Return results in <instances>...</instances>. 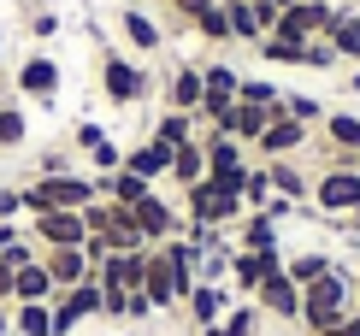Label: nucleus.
Here are the masks:
<instances>
[{"mask_svg": "<svg viewBox=\"0 0 360 336\" xmlns=\"http://www.w3.org/2000/svg\"><path fill=\"white\" fill-rule=\"evenodd\" d=\"M349 313H354V271H349V266H331L319 283L302 289V330H307V336L342 325Z\"/></svg>", "mask_w": 360, "mask_h": 336, "instance_id": "1", "label": "nucleus"}, {"mask_svg": "<svg viewBox=\"0 0 360 336\" xmlns=\"http://www.w3.org/2000/svg\"><path fill=\"white\" fill-rule=\"evenodd\" d=\"M18 195H24V219H36V212H83L89 201H101L95 177H83V172H53V177H30Z\"/></svg>", "mask_w": 360, "mask_h": 336, "instance_id": "2", "label": "nucleus"}, {"mask_svg": "<svg viewBox=\"0 0 360 336\" xmlns=\"http://www.w3.org/2000/svg\"><path fill=\"white\" fill-rule=\"evenodd\" d=\"M243 195H231L219 177H201V183H189L184 189V219L189 224H213V231H224V224H236L243 219Z\"/></svg>", "mask_w": 360, "mask_h": 336, "instance_id": "3", "label": "nucleus"}, {"mask_svg": "<svg viewBox=\"0 0 360 336\" xmlns=\"http://www.w3.org/2000/svg\"><path fill=\"white\" fill-rule=\"evenodd\" d=\"M313 207L325 212V219H349V212L360 207V160L354 165H325L319 177H313Z\"/></svg>", "mask_w": 360, "mask_h": 336, "instance_id": "4", "label": "nucleus"}, {"mask_svg": "<svg viewBox=\"0 0 360 336\" xmlns=\"http://www.w3.org/2000/svg\"><path fill=\"white\" fill-rule=\"evenodd\" d=\"M148 89H154V83H148V71L136 65V59H124L118 48L101 53V95H107L112 106H136Z\"/></svg>", "mask_w": 360, "mask_h": 336, "instance_id": "5", "label": "nucleus"}, {"mask_svg": "<svg viewBox=\"0 0 360 336\" xmlns=\"http://www.w3.org/2000/svg\"><path fill=\"white\" fill-rule=\"evenodd\" d=\"M236 83H243V71L231 65H201V106H195V124H219L224 112L236 106Z\"/></svg>", "mask_w": 360, "mask_h": 336, "instance_id": "6", "label": "nucleus"}, {"mask_svg": "<svg viewBox=\"0 0 360 336\" xmlns=\"http://www.w3.org/2000/svg\"><path fill=\"white\" fill-rule=\"evenodd\" d=\"M325 24H331V0H290V6L278 12L272 36L278 41H319Z\"/></svg>", "mask_w": 360, "mask_h": 336, "instance_id": "7", "label": "nucleus"}, {"mask_svg": "<svg viewBox=\"0 0 360 336\" xmlns=\"http://www.w3.org/2000/svg\"><path fill=\"white\" fill-rule=\"evenodd\" d=\"M24 236L36 242V248H83L89 224H83V212H36V219L24 224Z\"/></svg>", "mask_w": 360, "mask_h": 336, "instance_id": "8", "label": "nucleus"}, {"mask_svg": "<svg viewBox=\"0 0 360 336\" xmlns=\"http://www.w3.org/2000/svg\"><path fill=\"white\" fill-rule=\"evenodd\" d=\"M272 271H283V248H236L231 254V283H236V295L254 301V289H260Z\"/></svg>", "mask_w": 360, "mask_h": 336, "instance_id": "9", "label": "nucleus"}, {"mask_svg": "<svg viewBox=\"0 0 360 336\" xmlns=\"http://www.w3.org/2000/svg\"><path fill=\"white\" fill-rule=\"evenodd\" d=\"M130 212H136V231H142V242H148V248H160V242L184 236V212H177L166 195H142V201L130 207Z\"/></svg>", "mask_w": 360, "mask_h": 336, "instance_id": "10", "label": "nucleus"}, {"mask_svg": "<svg viewBox=\"0 0 360 336\" xmlns=\"http://www.w3.org/2000/svg\"><path fill=\"white\" fill-rule=\"evenodd\" d=\"M302 142H307V124H302V118H290V112L278 106V118L266 124V136L248 148V154H260V165H266V160H290V154H302Z\"/></svg>", "mask_w": 360, "mask_h": 336, "instance_id": "11", "label": "nucleus"}, {"mask_svg": "<svg viewBox=\"0 0 360 336\" xmlns=\"http://www.w3.org/2000/svg\"><path fill=\"white\" fill-rule=\"evenodd\" d=\"M278 106H283V101H278ZM278 106H248V101H236L213 130H219V136H231V142H243V148H254V142L266 136V124L278 118Z\"/></svg>", "mask_w": 360, "mask_h": 336, "instance_id": "12", "label": "nucleus"}, {"mask_svg": "<svg viewBox=\"0 0 360 336\" xmlns=\"http://www.w3.org/2000/svg\"><path fill=\"white\" fill-rule=\"evenodd\" d=\"M254 307H260L266 318H302V289L290 283V271H272V278H266L260 289H254Z\"/></svg>", "mask_w": 360, "mask_h": 336, "instance_id": "13", "label": "nucleus"}, {"mask_svg": "<svg viewBox=\"0 0 360 336\" xmlns=\"http://www.w3.org/2000/svg\"><path fill=\"white\" fill-rule=\"evenodd\" d=\"M337 53V65H360V12L354 6H331V24H325V36Z\"/></svg>", "mask_w": 360, "mask_h": 336, "instance_id": "14", "label": "nucleus"}, {"mask_svg": "<svg viewBox=\"0 0 360 336\" xmlns=\"http://www.w3.org/2000/svg\"><path fill=\"white\" fill-rule=\"evenodd\" d=\"M142 295L154 301V313H166V307H177V271H172V259L160 254V248H148V271H142Z\"/></svg>", "mask_w": 360, "mask_h": 336, "instance_id": "15", "label": "nucleus"}, {"mask_svg": "<svg viewBox=\"0 0 360 336\" xmlns=\"http://www.w3.org/2000/svg\"><path fill=\"white\" fill-rule=\"evenodd\" d=\"M41 266H48L53 289H77V283L95 278V266H89V254H83V248H41Z\"/></svg>", "mask_w": 360, "mask_h": 336, "instance_id": "16", "label": "nucleus"}, {"mask_svg": "<svg viewBox=\"0 0 360 336\" xmlns=\"http://www.w3.org/2000/svg\"><path fill=\"white\" fill-rule=\"evenodd\" d=\"M142 271H148V248L136 254H107L95 266V283L101 289H142Z\"/></svg>", "mask_w": 360, "mask_h": 336, "instance_id": "17", "label": "nucleus"}, {"mask_svg": "<svg viewBox=\"0 0 360 336\" xmlns=\"http://www.w3.org/2000/svg\"><path fill=\"white\" fill-rule=\"evenodd\" d=\"M18 95H30V101H53V95H59V59L30 53L24 65H18Z\"/></svg>", "mask_w": 360, "mask_h": 336, "instance_id": "18", "label": "nucleus"}, {"mask_svg": "<svg viewBox=\"0 0 360 336\" xmlns=\"http://www.w3.org/2000/svg\"><path fill=\"white\" fill-rule=\"evenodd\" d=\"M124 172H136V177H148V183H160V177L172 172V148L148 136V142H136V148L124 154Z\"/></svg>", "mask_w": 360, "mask_h": 336, "instance_id": "19", "label": "nucleus"}, {"mask_svg": "<svg viewBox=\"0 0 360 336\" xmlns=\"http://www.w3.org/2000/svg\"><path fill=\"white\" fill-rule=\"evenodd\" d=\"M53 295H59V289H53V278H48L41 259H30V266L12 271V307H18V301H53Z\"/></svg>", "mask_w": 360, "mask_h": 336, "instance_id": "20", "label": "nucleus"}, {"mask_svg": "<svg viewBox=\"0 0 360 336\" xmlns=\"http://www.w3.org/2000/svg\"><path fill=\"white\" fill-rule=\"evenodd\" d=\"M118 30H124V41H130L136 53H160V41H166V30L148 18V12H136V6L118 12Z\"/></svg>", "mask_w": 360, "mask_h": 336, "instance_id": "21", "label": "nucleus"}, {"mask_svg": "<svg viewBox=\"0 0 360 336\" xmlns=\"http://www.w3.org/2000/svg\"><path fill=\"white\" fill-rule=\"evenodd\" d=\"M166 106L172 112H195L201 106V65H177L166 77Z\"/></svg>", "mask_w": 360, "mask_h": 336, "instance_id": "22", "label": "nucleus"}, {"mask_svg": "<svg viewBox=\"0 0 360 336\" xmlns=\"http://www.w3.org/2000/svg\"><path fill=\"white\" fill-rule=\"evenodd\" d=\"M266 177H272V195H283V201H295V207L313 195V183L302 177V165H295V160H266Z\"/></svg>", "mask_w": 360, "mask_h": 336, "instance_id": "23", "label": "nucleus"}, {"mask_svg": "<svg viewBox=\"0 0 360 336\" xmlns=\"http://www.w3.org/2000/svg\"><path fill=\"white\" fill-rule=\"evenodd\" d=\"M184 307H189V318H195V330H201V325H219L231 301H224V289H219V283H195L189 295H184Z\"/></svg>", "mask_w": 360, "mask_h": 336, "instance_id": "24", "label": "nucleus"}, {"mask_svg": "<svg viewBox=\"0 0 360 336\" xmlns=\"http://www.w3.org/2000/svg\"><path fill=\"white\" fill-rule=\"evenodd\" d=\"M12 336H53V301H18L12 307Z\"/></svg>", "mask_w": 360, "mask_h": 336, "instance_id": "25", "label": "nucleus"}, {"mask_svg": "<svg viewBox=\"0 0 360 336\" xmlns=\"http://www.w3.org/2000/svg\"><path fill=\"white\" fill-rule=\"evenodd\" d=\"M177 189H189V183H201L207 177V154H201V136L195 142H184V148H172V172H166Z\"/></svg>", "mask_w": 360, "mask_h": 336, "instance_id": "26", "label": "nucleus"}, {"mask_svg": "<svg viewBox=\"0 0 360 336\" xmlns=\"http://www.w3.org/2000/svg\"><path fill=\"white\" fill-rule=\"evenodd\" d=\"M148 136H154V142H166V148H184V142L201 136V124H195V112H172V106H166V112L154 118V130H148Z\"/></svg>", "mask_w": 360, "mask_h": 336, "instance_id": "27", "label": "nucleus"}, {"mask_svg": "<svg viewBox=\"0 0 360 336\" xmlns=\"http://www.w3.org/2000/svg\"><path fill=\"white\" fill-rule=\"evenodd\" d=\"M219 6H224V24H231V41H254V48L266 41V30H260L248 0H219Z\"/></svg>", "mask_w": 360, "mask_h": 336, "instance_id": "28", "label": "nucleus"}, {"mask_svg": "<svg viewBox=\"0 0 360 336\" xmlns=\"http://www.w3.org/2000/svg\"><path fill=\"white\" fill-rule=\"evenodd\" d=\"M331 266H337V259H331V254H319V248H313V254H283V271H290V283H295V289L319 283Z\"/></svg>", "mask_w": 360, "mask_h": 336, "instance_id": "29", "label": "nucleus"}, {"mask_svg": "<svg viewBox=\"0 0 360 336\" xmlns=\"http://www.w3.org/2000/svg\"><path fill=\"white\" fill-rule=\"evenodd\" d=\"M236 236H243V248H278V219L272 212H243Z\"/></svg>", "mask_w": 360, "mask_h": 336, "instance_id": "30", "label": "nucleus"}, {"mask_svg": "<svg viewBox=\"0 0 360 336\" xmlns=\"http://www.w3.org/2000/svg\"><path fill=\"white\" fill-rule=\"evenodd\" d=\"M325 142H331L337 154H354L360 148V118L354 112H325Z\"/></svg>", "mask_w": 360, "mask_h": 336, "instance_id": "31", "label": "nucleus"}, {"mask_svg": "<svg viewBox=\"0 0 360 336\" xmlns=\"http://www.w3.org/2000/svg\"><path fill=\"white\" fill-rule=\"evenodd\" d=\"M260 307H254V301H236V307H224V318H219V330L224 336H260Z\"/></svg>", "mask_w": 360, "mask_h": 336, "instance_id": "32", "label": "nucleus"}, {"mask_svg": "<svg viewBox=\"0 0 360 336\" xmlns=\"http://www.w3.org/2000/svg\"><path fill=\"white\" fill-rule=\"evenodd\" d=\"M266 201H272V177H266V165H248V177H243V207L260 212Z\"/></svg>", "mask_w": 360, "mask_h": 336, "instance_id": "33", "label": "nucleus"}, {"mask_svg": "<svg viewBox=\"0 0 360 336\" xmlns=\"http://www.w3.org/2000/svg\"><path fill=\"white\" fill-rule=\"evenodd\" d=\"M236 101H248V106H278L283 89L266 83V77H243V83H236Z\"/></svg>", "mask_w": 360, "mask_h": 336, "instance_id": "34", "label": "nucleus"}, {"mask_svg": "<svg viewBox=\"0 0 360 336\" xmlns=\"http://www.w3.org/2000/svg\"><path fill=\"white\" fill-rule=\"evenodd\" d=\"M24 136H30V118L6 101V106H0V148H24Z\"/></svg>", "mask_w": 360, "mask_h": 336, "instance_id": "35", "label": "nucleus"}, {"mask_svg": "<svg viewBox=\"0 0 360 336\" xmlns=\"http://www.w3.org/2000/svg\"><path fill=\"white\" fill-rule=\"evenodd\" d=\"M189 30H195L201 41H231V24H224V6H207V12H201V18H195Z\"/></svg>", "mask_w": 360, "mask_h": 336, "instance_id": "36", "label": "nucleus"}, {"mask_svg": "<svg viewBox=\"0 0 360 336\" xmlns=\"http://www.w3.org/2000/svg\"><path fill=\"white\" fill-rule=\"evenodd\" d=\"M89 165H95V177H107V172H118V165H124V148L107 136L101 148H89Z\"/></svg>", "mask_w": 360, "mask_h": 336, "instance_id": "37", "label": "nucleus"}, {"mask_svg": "<svg viewBox=\"0 0 360 336\" xmlns=\"http://www.w3.org/2000/svg\"><path fill=\"white\" fill-rule=\"evenodd\" d=\"M283 112L302 118V124H325V106L313 101V95H283Z\"/></svg>", "mask_w": 360, "mask_h": 336, "instance_id": "38", "label": "nucleus"}, {"mask_svg": "<svg viewBox=\"0 0 360 336\" xmlns=\"http://www.w3.org/2000/svg\"><path fill=\"white\" fill-rule=\"evenodd\" d=\"M124 301L130 289H101V318H124Z\"/></svg>", "mask_w": 360, "mask_h": 336, "instance_id": "39", "label": "nucleus"}, {"mask_svg": "<svg viewBox=\"0 0 360 336\" xmlns=\"http://www.w3.org/2000/svg\"><path fill=\"white\" fill-rule=\"evenodd\" d=\"M71 142H77L83 154H89V148H101V142H107V130H101V124H89V118H83V124L71 130Z\"/></svg>", "mask_w": 360, "mask_h": 336, "instance_id": "40", "label": "nucleus"}, {"mask_svg": "<svg viewBox=\"0 0 360 336\" xmlns=\"http://www.w3.org/2000/svg\"><path fill=\"white\" fill-rule=\"evenodd\" d=\"M248 6H254V18H260V30H266V36H272V24H278V0H248Z\"/></svg>", "mask_w": 360, "mask_h": 336, "instance_id": "41", "label": "nucleus"}, {"mask_svg": "<svg viewBox=\"0 0 360 336\" xmlns=\"http://www.w3.org/2000/svg\"><path fill=\"white\" fill-rule=\"evenodd\" d=\"M172 6H177V18H184V24H195L207 6H219V0H172Z\"/></svg>", "mask_w": 360, "mask_h": 336, "instance_id": "42", "label": "nucleus"}, {"mask_svg": "<svg viewBox=\"0 0 360 336\" xmlns=\"http://www.w3.org/2000/svg\"><path fill=\"white\" fill-rule=\"evenodd\" d=\"M0 219H24V195L18 189H0Z\"/></svg>", "mask_w": 360, "mask_h": 336, "instance_id": "43", "label": "nucleus"}, {"mask_svg": "<svg viewBox=\"0 0 360 336\" xmlns=\"http://www.w3.org/2000/svg\"><path fill=\"white\" fill-rule=\"evenodd\" d=\"M148 313H154V301H148L142 289H130V301H124V318H148Z\"/></svg>", "mask_w": 360, "mask_h": 336, "instance_id": "44", "label": "nucleus"}, {"mask_svg": "<svg viewBox=\"0 0 360 336\" xmlns=\"http://www.w3.org/2000/svg\"><path fill=\"white\" fill-rule=\"evenodd\" d=\"M18 236H24V224H18V219H0V254H6Z\"/></svg>", "mask_w": 360, "mask_h": 336, "instance_id": "45", "label": "nucleus"}, {"mask_svg": "<svg viewBox=\"0 0 360 336\" xmlns=\"http://www.w3.org/2000/svg\"><path fill=\"white\" fill-rule=\"evenodd\" d=\"M319 336H360V307L342 318V325H331V330H319Z\"/></svg>", "mask_w": 360, "mask_h": 336, "instance_id": "46", "label": "nucleus"}, {"mask_svg": "<svg viewBox=\"0 0 360 336\" xmlns=\"http://www.w3.org/2000/svg\"><path fill=\"white\" fill-rule=\"evenodd\" d=\"M53 30H59L53 12H36V18H30V36H53Z\"/></svg>", "mask_w": 360, "mask_h": 336, "instance_id": "47", "label": "nucleus"}, {"mask_svg": "<svg viewBox=\"0 0 360 336\" xmlns=\"http://www.w3.org/2000/svg\"><path fill=\"white\" fill-rule=\"evenodd\" d=\"M0 307H12V266H0Z\"/></svg>", "mask_w": 360, "mask_h": 336, "instance_id": "48", "label": "nucleus"}, {"mask_svg": "<svg viewBox=\"0 0 360 336\" xmlns=\"http://www.w3.org/2000/svg\"><path fill=\"white\" fill-rule=\"evenodd\" d=\"M337 224H342V231H354V236H360V207L349 212V219H337Z\"/></svg>", "mask_w": 360, "mask_h": 336, "instance_id": "49", "label": "nucleus"}, {"mask_svg": "<svg viewBox=\"0 0 360 336\" xmlns=\"http://www.w3.org/2000/svg\"><path fill=\"white\" fill-rule=\"evenodd\" d=\"M0 336H12V307H0Z\"/></svg>", "mask_w": 360, "mask_h": 336, "instance_id": "50", "label": "nucleus"}, {"mask_svg": "<svg viewBox=\"0 0 360 336\" xmlns=\"http://www.w3.org/2000/svg\"><path fill=\"white\" fill-rule=\"evenodd\" d=\"M195 336H224V330H219V325H201V330H195Z\"/></svg>", "mask_w": 360, "mask_h": 336, "instance_id": "51", "label": "nucleus"}, {"mask_svg": "<svg viewBox=\"0 0 360 336\" xmlns=\"http://www.w3.org/2000/svg\"><path fill=\"white\" fill-rule=\"evenodd\" d=\"M354 307H360V271H354Z\"/></svg>", "mask_w": 360, "mask_h": 336, "instance_id": "52", "label": "nucleus"}, {"mask_svg": "<svg viewBox=\"0 0 360 336\" xmlns=\"http://www.w3.org/2000/svg\"><path fill=\"white\" fill-rule=\"evenodd\" d=\"M349 89H360V71H354V77H349Z\"/></svg>", "mask_w": 360, "mask_h": 336, "instance_id": "53", "label": "nucleus"}, {"mask_svg": "<svg viewBox=\"0 0 360 336\" xmlns=\"http://www.w3.org/2000/svg\"><path fill=\"white\" fill-rule=\"evenodd\" d=\"M0 106H6V89H0Z\"/></svg>", "mask_w": 360, "mask_h": 336, "instance_id": "54", "label": "nucleus"}, {"mask_svg": "<svg viewBox=\"0 0 360 336\" xmlns=\"http://www.w3.org/2000/svg\"><path fill=\"white\" fill-rule=\"evenodd\" d=\"M0 48H6V41H0Z\"/></svg>", "mask_w": 360, "mask_h": 336, "instance_id": "55", "label": "nucleus"}, {"mask_svg": "<svg viewBox=\"0 0 360 336\" xmlns=\"http://www.w3.org/2000/svg\"><path fill=\"white\" fill-rule=\"evenodd\" d=\"M354 154H360V148H354Z\"/></svg>", "mask_w": 360, "mask_h": 336, "instance_id": "56", "label": "nucleus"}]
</instances>
